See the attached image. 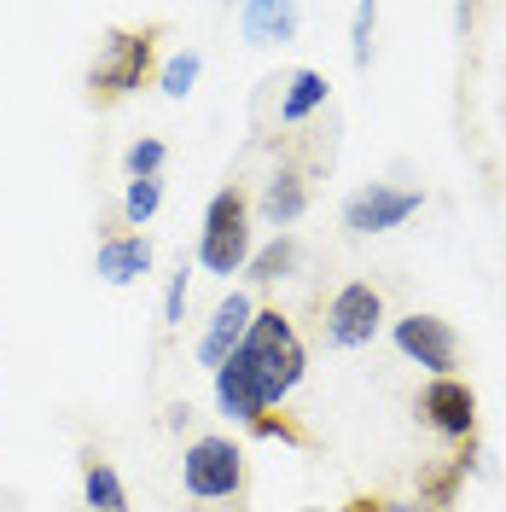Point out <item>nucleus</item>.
I'll use <instances>...</instances> for the list:
<instances>
[{
  "instance_id": "9b49d317",
  "label": "nucleus",
  "mask_w": 506,
  "mask_h": 512,
  "mask_svg": "<svg viewBox=\"0 0 506 512\" xmlns=\"http://www.w3.org/2000/svg\"><path fill=\"white\" fill-rule=\"evenodd\" d=\"M99 280L105 286H134V280H146L152 274V239L146 233H111L94 256Z\"/></svg>"
},
{
  "instance_id": "6e6552de",
  "label": "nucleus",
  "mask_w": 506,
  "mask_h": 512,
  "mask_svg": "<svg viewBox=\"0 0 506 512\" xmlns=\"http://www.w3.org/2000/svg\"><path fill=\"white\" fill-rule=\"evenodd\" d=\"M419 414L437 437H454V443H472L477 431V390L466 379H431L425 396H419Z\"/></svg>"
},
{
  "instance_id": "20e7f679",
  "label": "nucleus",
  "mask_w": 506,
  "mask_h": 512,
  "mask_svg": "<svg viewBox=\"0 0 506 512\" xmlns=\"http://www.w3.org/2000/svg\"><path fill=\"white\" fill-rule=\"evenodd\" d=\"M181 483L198 501H227L245 489V448L233 437H198L181 460Z\"/></svg>"
},
{
  "instance_id": "ddd939ff",
  "label": "nucleus",
  "mask_w": 506,
  "mask_h": 512,
  "mask_svg": "<svg viewBox=\"0 0 506 512\" xmlns=\"http://www.w3.org/2000/svg\"><path fill=\"white\" fill-rule=\"evenodd\" d=\"M297 18H303V12H297V6H291V0H251V6H245V12H239V30H245V41H251V47H274V41H291V35H297Z\"/></svg>"
},
{
  "instance_id": "6ab92c4d",
  "label": "nucleus",
  "mask_w": 506,
  "mask_h": 512,
  "mask_svg": "<svg viewBox=\"0 0 506 512\" xmlns=\"http://www.w3.org/2000/svg\"><path fill=\"white\" fill-rule=\"evenodd\" d=\"M198 70H204V59H198V53H175V59L158 70V88L169 99H187L192 88H198Z\"/></svg>"
},
{
  "instance_id": "2eb2a0df",
  "label": "nucleus",
  "mask_w": 506,
  "mask_h": 512,
  "mask_svg": "<svg viewBox=\"0 0 506 512\" xmlns=\"http://www.w3.org/2000/svg\"><path fill=\"white\" fill-rule=\"evenodd\" d=\"M297 268V233H274L262 251H251V262H245V274H251L256 286H274V280H285Z\"/></svg>"
},
{
  "instance_id": "4468645a",
  "label": "nucleus",
  "mask_w": 506,
  "mask_h": 512,
  "mask_svg": "<svg viewBox=\"0 0 506 512\" xmlns=\"http://www.w3.org/2000/svg\"><path fill=\"white\" fill-rule=\"evenodd\" d=\"M82 501L94 512H128V489H123V478H117L111 460L82 454Z\"/></svg>"
},
{
  "instance_id": "f8f14e48",
  "label": "nucleus",
  "mask_w": 506,
  "mask_h": 512,
  "mask_svg": "<svg viewBox=\"0 0 506 512\" xmlns=\"http://www.w3.org/2000/svg\"><path fill=\"white\" fill-rule=\"evenodd\" d=\"M216 408H222L227 419H239V425H256V419L268 414L262 390L251 384V373H245L239 361H222V367H216Z\"/></svg>"
},
{
  "instance_id": "412c9836",
  "label": "nucleus",
  "mask_w": 506,
  "mask_h": 512,
  "mask_svg": "<svg viewBox=\"0 0 506 512\" xmlns=\"http://www.w3.org/2000/svg\"><path fill=\"white\" fill-rule=\"evenodd\" d=\"M373 30H379V6H355V41H349V53H355L361 70L373 59Z\"/></svg>"
},
{
  "instance_id": "7ed1b4c3",
  "label": "nucleus",
  "mask_w": 506,
  "mask_h": 512,
  "mask_svg": "<svg viewBox=\"0 0 506 512\" xmlns=\"http://www.w3.org/2000/svg\"><path fill=\"white\" fill-rule=\"evenodd\" d=\"M152 59H158V30H117L111 41H105V53L94 59V70H88V94H94V105H117V99H128L146 76H152Z\"/></svg>"
},
{
  "instance_id": "aec40b11",
  "label": "nucleus",
  "mask_w": 506,
  "mask_h": 512,
  "mask_svg": "<svg viewBox=\"0 0 506 512\" xmlns=\"http://www.w3.org/2000/svg\"><path fill=\"white\" fill-rule=\"evenodd\" d=\"M163 158H169V152H163V140H134V146L123 152L128 181H158V175H163Z\"/></svg>"
},
{
  "instance_id": "9d476101",
  "label": "nucleus",
  "mask_w": 506,
  "mask_h": 512,
  "mask_svg": "<svg viewBox=\"0 0 506 512\" xmlns=\"http://www.w3.org/2000/svg\"><path fill=\"white\" fill-rule=\"evenodd\" d=\"M256 210H262V222L280 227V233L291 222H303V210H309V175H303L297 163H280V169L268 175L262 198H256Z\"/></svg>"
},
{
  "instance_id": "423d86ee",
  "label": "nucleus",
  "mask_w": 506,
  "mask_h": 512,
  "mask_svg": "<svg viewBox=\"0 0 506 512\" xmlns=\"http://www.w3.org/2000/svg\"><path fill=\"white\" fill-rule=\"evenodd\" d=\"M396 350L419 361L431 379H454V367H460V332L448 326L443 315H402L396 320Z\"/></svg>"
},
{
  "instance_id": "f3484780",
  "label": "nucleus",
  "mask_w": 506,
  "mask_h": 512,
  "mask_svg": "<svg viewBox=\"0 0 506 512\" xmlns=\"http://www.w3.org/2000/svg\"><path fill=\"white\" fill-rule=\"evenodd\" d=\"M466 466H472L466 454H460V460H443L431 478H419V501H425L431 512H448V507H454V489L466 483Z\"/></svg>"
},
{
  "instance_id": "f03ea898",
  "label": "nucleus",
  "mask_w": 506,
  "mask_h": 512,
  "mask_svg": "<svg viewBox=\"0 0 506 512\" xmlns=\"http://www.w3.org/2000/svg\"><path fill=\"white\" fill-rule=\"evenodd\" d=\"M256 239H251V198L245 187H222L204 210V233H198V262L204 274H245Z\"/></svg>"
},
{
  "instance_id": "dca6fc26",
  "label": "nucleus",
  "mask_w": 506,
  "mask_h": 512,
  "mask_svg": "<svg viewBox=\"0 0 506 512\" xmlns=\"http://www.w3.org/2000/svg\"><path fill=\"white\" fill-rule=\"evenodd\" d=\"M326 105V76L320 70H297L291 82H285V99H280V123H303L309 111Z\"/></svg>"
},
{
  "instance_id": "0eeeda50",
  "label": "nucleus",
  "mask_w": 506,
  "mask_h": 512,
  "mask_svg": "<svg viewBox=\"0 0 506 512\" xmlns=\"http://www.w3.org/2000/svg\"><path fill=\"white\" fill-rule=\"evenodd\" d=\"M419 210V192L413 187H390V181H373V187H355L344 198V227L349 233H390V227H402Z\"/></svg>"
},
{
  "instance_id": "5701e85b",
  "label": "nucleus",
  "mask_w": 506,
  "mask_h": 512,
  "mask_svg": "<svg viewBox=\"0 0 506 512\" xmlns=\"http://www.w3.org/2000/svg\"><path fill=\"white\" fill-rule=\"evenodd\" d=\"M251 431H256V437H280V443H303V431H297V425H291V419H274V414H262V419H256V425H251Z\"/></svg>"
},
{
  "instance_id": "1a4fd4ad",
  "label": "nucleus",
  "mask_w": 506,
  "mask_h": 512,
  "mask_svg": "<svg viewBox=\"0 0 506 512\" xmlns=\"http://www.w3.org/2000/svg\"><path fill=\"white\" fill-rule=\"evenodd\" d=\"M251 315L256 303L245 297V291H227L222 303H216V315H210V326H204V338H198V361L216 373L222 361H233V350L245 344V332H251Z\"/></svg>"
},
{
  "instance_id": "f257e3e1",
  "label": "nucleus",
  "mask_w": 506,
  "mask_h": 512,
  "mask_svg": "<svg viewBox=\"0 0 506 512\" xmlns=\"http://www.w3.org/2000/svg\"><path fill=\"white\" fill-rule=\"evenodd\" d=\"M233 361L251 373V384L262 390L268 408H280L285 396L303 384V373H309V350H303L297 326H291L280 309H256L251 332H245V344L233 350Z\"/></svg>"
},
{
  "instance_id": "39448f33",
  "label": "nucleus",
  "mask_w": 506,
  "mask_h": 512,
  "mask_svg": "<svg viewBox=\"0 0 506 512\" xmlns=\"http://www.w3.org/2000/svg\"><path fill=\"white\" fill-rule=\"evenodd\" d=\"M384 326V297L379 286H367V280H349L332 303H326V338L338 344V350H367L373 338H379Z\"/></svg>"
},
{
  "instance_id": "b1692460",
  "label": "nucleus",
  "mask_w": 506,
  "mask_h": 512,
  "mask_svg": "<svg viewBox=\"0 0 506 512\" xmlns=\"http://www.w3.org/2000/svg\"><path fill=\"white\" fill-rule=\"evenodd\" d=\"M297 512H332V507H297Z\"/></svg>"
},
{
  "instance_id": "4be33fe9",
  "label": "nucleus",
  "mask_w": 506,
  "mask_h": 512,
  "mask_svg": "<svg viewBox=\"0 0 506 512\" xmlns=\"http://www.w3.org/2000/svg\"><path fill=\"white\" fill-rule=\"evenodd\" d=\"M187 262H181V268H175V274H169V291H163V320H169V326H181V320H187Z\"/></svg>"
},
{
  "instance_id": "a211bd4d",
  "label": "nucleus",
  "mask_w": 506,
  "mask_h": 512,
  "mask_svg": "<svg viewBox=\"0 0 506 512\" xmlns=\"http://www.w3.org/2000/svg\"><path fill=\"white\" fill-rule=\"evenodd\" d=\"M158 204H163V181H128V187H123L128 227H146L152 216H158Z\"/></svg>"
}]
</instances>
